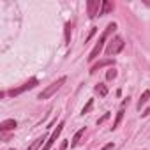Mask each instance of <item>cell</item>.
I'll return each mask as SVG.
<instances>
[{"label":"cell","mask_w":150,"mask_h":150,"mask_svg":"<svg viewBox=\"0 0 150 150\" xmlns=\"http://www.w3.org/2000/svg\"><path fill=\"white\" fill-rule=\"evenodd\" d=\"M115 30H117V23H113V21H111V23H108V25H106L104 32L99 35V39H97V42H96L94 50H92V51H90V55H88V62H94V60L99 57V53H101V51H103V48H104V42L108 41V37H110Z\"/></svg>","instance_id":"1"},{"label":"cell","mask_w":150,"mask_h":150,"mask_svg":"<svg viewBox=\"0 0 150 150\" xmlns=\"http://www.w3.org/2000/svg\"><path fill=\"white\" fill-rule=\"evenodd\" d=\"M65 81H67V78H65V76L58 78L57 81H53L51 85H48V87H46V88H44V90H42V92L37 96V99H41V101H44V99H50L53 94H57V92L62 88V85H65Z\"/></svg>","instance_id":"2"},{"label":"cell","mask_w":150,"mask_h":150,"mask_svg":"<svg viewBox=\"0 0 150 150\" xmlns=\"http://www.w3.org/2000/svg\"><path fill=\"white\" fill-rule=\"evenodd\" d=\"M37 85H39V80H37V78H30V80L25 81L23 85H20V87H16V88H11V90L7 92V96H9V97H18V96H21V94H25V92L35 88Z\"/></svg>","instance_id":"3"},{"label":"cell","mask_w":150,"mask_h":150,"mask_svg":"<svg viewBox=\"0 0 150 150\" xmlns=\"http://www.w3.org/2000/svg\"><path fill=\"white\" fill-rule=\"evenodd\" d=\"M124 46H125L124 39H122L120 35H115V37L108 42V46H106V55H108V58H113V55L120 53V51L124 50Z\"/></svg>","instance_id":"4"},{"label":"cell","mask_w":150,"mask_h":150,"mask_svg":"<svg viewBox=\"0 0 150 150\" xmlns=\"http://www.w3.org/2000/svg\"><path fill=\"white\" fill-rule=\"evenodd\" d=\"M64 125H65V122H64V120H62V122H60V124H58V125H57V129H55V131H53V132H51V136H50V138H48V141H46V143H44V146H42V148H41V150H50V148H51V146H53V143H55V141H57V139H58V136H60V134H62V131H64Z\"/></svg>","instance_id":"5"},{"label":"cell","mask_w":150,"mask_h":150,"mask_svg":"<svg viewBox=\"0 0 150 150\" xmlns=\"http://www.w3.org/2000/svg\"><path fill=\"white\" fill-rule=\"evenodd\" d=\"M101 6H103V0H88L87 2V14L90 20H94L101 13Z\"/></svg>","instance_id":"6"},{"label":"cell","mask_w":150,"mask_h":150,"mask_svg":"<svg viewBox=\"0 0 150 150\" xmlns=\"http://www.w3.org/2000/svg\"><path fill=\"white\" fill-rule=\"evenodd\" d=\"M129 104V97H125L124 101H122V104H120V108H118V111H117V117H115V122H113V127H111V131H115L118 125H120V122H122V118H124V113H125V106Z\"/></svg>","instance_id":"7"},{"label":"cell","mask_w":150,"mask_h":150,"mask_svg":"<svg viewBox=\"0 0 150 150\" xmlns=\"http://www.w3.org/2000/svg\"><path fill=\"white\" fill-rule=\"evenodd\" d=\"M106 65H115V58H104V60H99V62L92 64L88 72H90V74H96L99 69H103V67H106Z\"/></svg>","instance_id":"8"},{"label":"cell","mask_w":150,"mask_h":150,"mask_svg":"<svg viewBox=\"0 0 150 150\" xmlns=\"http://www.w3.org/2000/svg\"><path fill=\"white\" fill-rule=\"evenodd\" d=\"M18 127V122L14 118H7V120H2L0 122V132H7V131H14Z\"/></svg>","instance_id":"9"},{"label":"cell","mask_w":150,"mask_h":150,"mask_svg":"<svg viewBox=\"0 0 150 150\" xmlns=\"http://www.w3.org/2000/svg\"><path fill=\"white\" fill-rule=\"evenodd\" d=\"M148 99H150V90L146 88V90H145V92H143V94L139 96V99H138V106H136V110H138V111H141V108H143V106H145V104L148 103Z\"/></svg>","instance_id":"10"},{"label":"cell","mask_w":150,"mask_h":150,"mask_svg":"<svg viewBox=\"0 0 150 150\" xmlns=\"http://www.w3.org/2000/svg\"><path fill=\"white\" fill-rule=\"evenodd\" d=\"M113 9H115V6H113L111 2H108V0H103V6H101V13H99V16L110 14V13H111Z\"/></svg>","instance_id":"11"},{"label":"cell","mask_w":150,"mask_h":150,"mask_svg":"<svg viewBox=\"0 0 150 150\" xmlns=\"http://www.w3.org/2000/svg\"><path fill=\"white\" fill-rule=\"evenodd\" d=\"M71 34H72V23L67 21V23L64 25V37H65V44H67V46L71 44Z\"/></svg>","instance_id":"12"},{"label":"cell","mask_w":150,"mask_h":150,"mask_svg":"<svg viewBox=\"0 0 150 150\" xmlns=\"http://www.w3.org/2000/svg\"><path fill=\"white\" fill-rule=\"evenodd\" d=\"M85 134V127H81L80 131H76L74 132V136H72V141H71V148H74V146H78V143H80V139H81V136Z\"/></svg>","instance_id":"13"},{"label":"cell","mask_w":150,"mask_h":150,"mask_svg":"<svg viewBox=\"0 0 150 150\" xmlns=\"http://www.w3.org/2000/svg\"><path fill=\"white\" fill-rule=\"evenodd\" d=\"M94 90H96V94H99L101 97H106V96H108V85H104V83H97V85L94 87Z\"/></svg>","instance_id":"14"},{"label":"cell","mask_w":150,"mask_h":150,"mask_svg":"<svg viewBox=\"0 0 150 150\" xmlns=\"http://www.w3.org/2000/svg\"><path fill=\"white\" fill-rule=\"evenodd\" d=\"M42 141H48V138H46V136H39L35 141H32V145H30L27 150H39V146L42 145Z\"/></svg>","instance_id":"15"},{"label":"cell","mask_w":150,"mask_h":150,"mask_svg":"<svg viewBox=\"0 0 150 150\" xmlns=\"http://www.w3.org/2000/svg\"><path fill=\"white\" fill-rule=\"evenodd\" d=\"M92 108H94V99H88V103H87V104L83 106V110H81V115H87Z\"/></svg>","instance_id":"16"},{"label":"cell","mask_w":150,"mask_h":150,"mask_svg":"<svg viewBox=\"0 0 150 150\" xmlns=\"http://www.w3.org/2000/svg\"><path fill=\"white\" fill-rule=\"evenodd\" d=\"M117 74H118V72H117V71H115V69L111 67L110 71H106V80H108V81H111V80H115V78H117Z\"/></svg>","instance_id":"17"},{"label":"cell","mask_w":150,"mask_h":150,"mask_svg":"<svg viewBox=\"0 0 150 150\" xmlns=\"http://www.w3.org/2000/svg\"><path fill=\"white\" fill-rule=\"evenodd\" d=\"M110 117H111V113H104V115H103V117H101V118L97 120V125H101V124H104V122H106V120H108Z\"/></svg>","instance_id":"18"},{"label":"cell","mask_w":150,"mask_h":150,"mask_svg":"<svg viewBox=\"0 0 150 150\" xmlns=\"http://www.w3.org/2000/svg\"><path fill=\"white\" fill-rule=\"evenodd\" d=\"M67 146H69V141H67V139H64V141L60 143V148H58V150H67Z\"/></svg>","instance_id":"19"},{"label":"cell","mask_w":150,"mask_h":150,"mask_svg":"<svg viewBox=\"0 0 150 150\" xmlns=\"http://www.w3.org/2000/svg\"><path fill=\"white\" fill-rule=\"evenodd\" d=\"M96 32H97V28H96V27H92V30H90V34H88V37H87V39H85V41H87V42H88V41H90V39H92V35H94V34H96Z\"/></svg>","instance_id":"20"},{"label":"cell","mask_w":150,"mask_h":150,"mask_svg":"<svg viewBox=\"0 0 150 150\" xmlns=\"http://www.w3.org/2000/svg\"><path fill=\"white\" fill-rule=\"evenodd\" d=\"M113 146H115V145H113V143H108V145H104V146H103V148H101V150H111V148H113Z\"/></svg>","instance_id":"21"},{"label":"cell","mask_w":150,"mask_h":150,"mask_svg":"<svg viewBox=\"0 0 150 150\" xmlns=\"http://www.w3.org/2000/svg\"><path fill=\"white\" fill-rule=\"evenodd\" d=\"M148 115H150V106H148V108H146V110L141 113V117H148Z\"/></svg>","instance_id":"22"},{"label":"cell","mask_w":150,"mask_h":150,"mask_svg":"<svg viewBox=\"0 0 150 150\" xmlns=\"http://www.w3.org/2000/svg\"><path fill=\"white\" fill-rule=\"evenodd\" d=\"M143 4H145V6H148V7H150V0H143Z\"/></svg>","instance_id":"23"},{"label":"cell","mask_w":150,"mask_h":150,"mask_svg":"<svg viewBox=\"0 0 150 150\" xmlns=\"http://www.w3.org/2000/svg\"><path fill=\"white\" fill-rule=\"evenodd\" d=\"M9 150H16V148H9Z\"/></svg>","instance_id":"24"}]
</instances>
